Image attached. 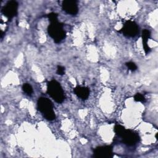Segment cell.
Returning a JSON list of instances; mask_svg holds the SVG:
<instances>
[{
	"instance_id": "cell-2",
	"label": "cell",
	"mask_w": 158,
	"mask_h": 158,
	"mask_svg": "<svg viewBox=\"0 0 158 158\" xmlns=\"http://www.w3.org/2000/svg\"><path fill=\"white\" fill-rule=\"evenodd\" d=\"M47 93L58 103H61L64 100L65 97L63 89L60 83L55 80H52L48 83Z\"/></svg>"
},
{
	"instance_id": "cell-14",
	"label": "cell",
	"mask_w": 158,
	"mask_h": 158,
	"mask_svg": "<svg viewBox=\"0 0 158 158\" xmlns=\"http://www.w3.org/2000/svg\"><path fill=\"white\" fill-rule=\"evenodd\" d=\"M126 66L128 67V69L131 71H135L137 69L136 65L133 62H128L125 64Z\"/></svg>"
},
{
	"instance_id": "cell-8",
	"label": "cell",
	"mask_w": 158,
	"mask_h": 158,
	"mask_svg": "<svg viewBox=\"0 0 158 158\" xmlns=\"http://www.w3.org/2000/svg\"><path fill=\"white\" fill-rule=\"evenodd\" d=\"M62 9L69 14L76 15L78 13V8L76 1L65 0L62 4Z\"/></svg>"
},
{
	"instance_id": "cell-16",
	"label": "cell",
	"mask_w": 158,
	"mask_h": 158,
	"mask_svg": "<svg viewBox=\"0 0 158 158\" xmlns=\"http://www.w3.org/2000/svg\"><path fill=\"white\" fill-rule=\"evenodd\" d=\"M57 73L59 75H63L65 74V67L61 65H58L57 69Z\"/></svg>"
},
{
	"instance_id": "cell-11",
	"label": "cell",
	"mask_w": 158,
	"mask_h": 158,
	"mask_svg": "<svg viewBox=\"0 0 158 158\" xmlns=\"http://www.w3.org/2000/svg\"><path fill=\"white\" fill-rule=\"evenodd\" d=\"M22 89L29 96H31V94L33 93V88L28 83H24L22 85Z\"/></svg>"
},
{
	"instance_id": "cell-9",
	"label": "cell",
	"mask_w": 158,
	"mask_h": 158,
	"mask_svg": "<svg viewBox=\"0 0 158 158\" xmlns=\"http://www.w3.org/2000/svg\"><path fill=\"white\" fill-rule=\"evenodd\" d=\"M73 91L78 98L83 100L86 99L89 94V90L86 87L78 86L74 88Z\"/></svg>"
},
{
	"instance_id": "cell-13",
	"label": "cell",
	"mask_w": 158,
	"mask_h": 158,
	"mask_svg": "<svg viewBox=\"0 0 158 158\" xmlns=\"http://www.w3.org/2000/svg\"><path fill=\"white\" fill-rule=\"evenodd\" d=\"M134 100L135 101L141 102H144L146 101V99H145L144 96L143 94H141V93H136L134 96Z\"/></svg>"
},
{
	"instance_id": "cell-15",
	"label": "cell",
	"mask_w": 158,
	"mask_h": 158,
	"mask_svg": "<svg viewBox=\"0 0 158 158\" xmlns=\"http://www.w3.org/2000/svg\"><path fill=\"white\" fill-rule=\"evenodd\" d=\"M48 17L51 22L58 21L57 20V14L54 12H51L48 15Z\"/></svg>"
},
{
	"instance_id": "cell-5",
	"label": "cell",
	"mask_w": 158,
	"mask_h": 158,
	"mask_svg": "<svg viewBox=\"0 0 158 158\" xmlns=\"http://www.w3.org/2000/svg\"><path fill=\"white\" fill-rule=\"evenodd\" d=\"M18 9V3L15 1H9L2 7V12L8 20H11L17 15Z\"/></svg>"
},
{
	"instance_id": "cell-3",
	"label": "cell",
	"mask_w": 158,
	"mask_h": 158,
	"mask_svg": "<svg viewBox=\"0 0 158 158\" xmlns=\"http://www.w3.org/2000/svg\"><path fill=\"white\" fill-rule=\"evenodd\" d=\"M48 33L56 43H60L62 40H64L66 34L63 28L62 23L58 21L51 22L50 25L48 27Z\"/></svg>"
},
{
	"instance_id": "cell-7",
	"label": "cell",
	"mask_w": 158,
	"mask_h": 158,
	"mask_svg": "<svg viewBox=\"0 0 158 158\" xmlns=\"http://www.w3.org/2000/svg\"><path fill=\"white\" fill-rule=\"evenodd\" d=\"M113 150L111 146H102L96 148L93 151V157L97 158H111Z\"/></svg>"
},
{
	"instance_id": "cell-6",
	"label": "cell",
	"mask_w": 158,
	"mask_h": 158,
	"mask_svg": "<svg viewBox=\"0 0 158 158\" xmlns=\"http://www.w3.org/2000/svg\"><path fill=\"white\" fill-rule=\"evenodd\" d=\"M139 28L138 25L133 21H127L123 28L119 31L120 32H122L123 35L128 37H134L138 33Z\"/></svg>"
},
{
	"instance_id": "cell-4",
	"label": "cell",
	"mask_w": 158,
	"mask_h": 158,
	"mask_svg": "<svg viewBox=\"0 0 158 158\" xmlns=\"http://www.w3.org/2000/svg\"><path fill=\"white\" fill-rule=\"evenodd\" d=\"M120 137H121L122 141L129 146L136 144L139 140V136L137 133L127 129L125 130Z\"/></svg>"
},
{
	"instance_id": "cell-1",
	"label": "cell",
	"mask_w": 158,
	"mask_h": 158,
	"mask_svg": "<svg viewBox=\"0 0 158 158\" xmlns=\"http://www.w3.org/2000/svg\"><path fill=\"white\" fill-rule=\"evenodd\" d=\"M37 105L38 110L43 114L46 119L52 121L56 118L52 104L49 99L43 97L40 98L38 100Z\"/></svg>"
},
{
	"instance_id": "cell-12",
	"label": "cell",
	"mask_w": 158,
	"mask_h": 158,
	"mask_svg": "<svg viewBox=\"0 0 158 158\" xmlns=\"http://www.w3.org/2000/svg\"><path fill=\"white\" fill-rule=\"evenodd\" d=\"M114 131L115 133L118 136H120L123 133V131H125V128L124 127L120 125H115V127H114Z\"/></svg>"
},
{
	"instance_id": "cell-10",
	"label": "cell",
	"mask_w": 158,
	"mask_h": 158,
	"mask_svg": "<svg viewBox=\"0 0 158 158\" xmlns=\"http://www.w3.org/2000/svg\"><path fill=\"white\" fill-rule=\"evenodd\" d=\"M151 36L150 31L144 29L142 31V40H143V46L144 48V51L146 54H148L150 51V48L148 45V40Z\"/></svg>"
}]
</instances>
